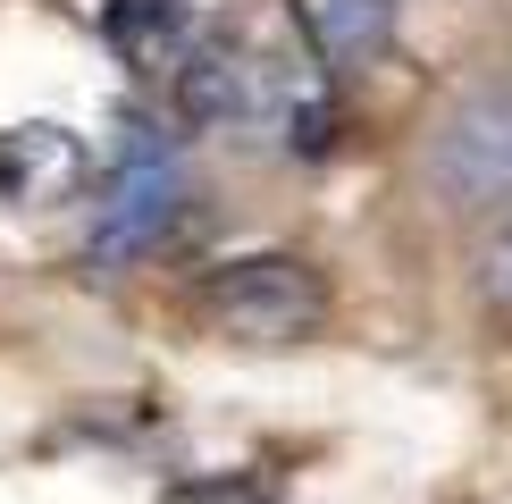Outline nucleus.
Listing matches in <instances>:
<instances>
[{"label":"nucleus","mask_w":512,"mask_h":504,"mask_svg":"<svg viewBox=\"0 0 512 504\" xmlns=\"http://www.w3.org/2000/svg\"><path fill=\"white\" fill-rule=\"evenodd\" d=\"M311 76L286 68V59L252 51L244 34H194L177 68V118L185 126H210V135H286V118L303 110Z\"/></svg>","instance_id":"1"},{"label":"nucleus","mask_w":512,"mask_h":504,"mask_svg":"<svg viewBox=\"0 0 512 504\" xmlns=\"http://www.w3.org/2000/svg\"><path fill=\"white\" fill-rule=\"evenodd\" d=\"M429 194L454 210H479V219H512V68L471 76L445 118L429 126Z\"/></svg>","instance_id":"2"},{"label":"nucleus","mask_w":512,"mask_h":504,"mask_svg":"<svg viewBox=\"0 0 512 504\" xmlns=\"http://www.w3.org/2000/svg\"><path fill=\"white\" fill-rule=\"evenodd\" d=\"M185 219V168H177V143L160 135L152 118H126L118 126V168L101 185V210H93V269H135L143 252H160Z\"/></svg>","instance_id":"3"},{"label":"nucleus","mask_w":512,"mask_h":504,"mask_svg":"<svg viewBox=\"0 0 512 504\" xmlns=\"http://www.w3.org/2000/svg\"><path fill=\"white\" fill-rule=\"evenodd\" d=\"M202 311L236 345H303L328 320V286L294 252H252V261H227V269L202 278Z\"/></svg>","instance_id":"4"},{"label":"nucleus","mask_w":512,"mask_h":504,"mask_svg":"<svg viewBox=\"0 0 512 504\" xmlns=\"http://www.w3.org/2000/svg\"><path fill=\"white\" fill-rule=\"evenodd\" d=\"M93 177V152H84L76 126H0V202L17 210H42V202H68L76 185Z\"/></svg>","instance_id":"5"},{"label":"nucleus","mask_w":512,"mask_h":504,"mask_svg":"<svg viewBox=\"0 0 512 504\" xmlns=\"http://www.w3.org/2000/svg\"><path fill=\"white\" fill-rule=\"evenodd\" d=\"M101 42L143 76H177L194 51V9L185 0H101Z\"/></svg>","instance_id":"6"},{"label":"nucleus","mask_w":512,"mask_h":504,"mask_svg":"<svg viewBox=\"0 0 512 504\" xmlns=\"http://www.w3.org/2000/svg\"><path fill=\"white\" fill-rule=\"evenodd\" d=\"M294 17L328 68H370L395 42V0H294Z\"/></svg>","instance_id":"7"},{"label":"nucleus","mask_w":512,"mask_h":504,"mask_svg":"<svg viewBox=\"0 0 512 504\" xmlns=\"http://www.w3.org/2000/svg\"><path fill=\"white\" fill-rule=\"evenodd\" d=\"M479 286H487V294H496V303L512 311V219L496 227V244L479 252Z\"/></svg>","instance_id":"8"}]
</instances>
